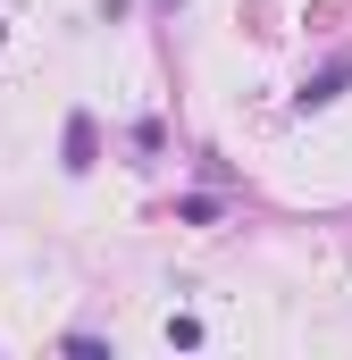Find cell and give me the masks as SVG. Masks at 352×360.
Here are the masks:
<instances>
[{
	"label": "cell",
	"mask_w": 352,
	"mask_h": 360,
	"mask_svg": "<svg viewBox=\"0 0 352 360\" xmlns=\"http://www.w3.org/2000/svg\"><path fill=\"white\" fill-rule=\"evenodd\" d=\"M344 84H352V59H336L327 76H310V84H302V109H327V101H336Z\"/></svg>",
	"instance_id": "1"
},
{
	"label": "cell",
	"mask_w": 352,
	"mask_h": 360,
	"mask_svg": "<svg viewBox=\"0 0 352 360\" xmlns=\"http://www.w3.org/2000/svg\"><path fill=\"white\" fill-rule=\"evenodd\" d=\"M68 168H92V117H68Z\"/></svg>",
	"instance_id": "2"
},
{
	"label": "cell",
	"mask_w": 352,
	"mask_h": 360,
	"mask_svg": "<svg viewBox=\"0 0 352 360\" xmlns=\"http://www.w3.org/2000/svg\"><path fill=\"white\" fill-rule=\"evenodd\" d=\"M160 8H176V0H160Z\"/></svg>",
	"instance_id": "3"
}]
</instances>
